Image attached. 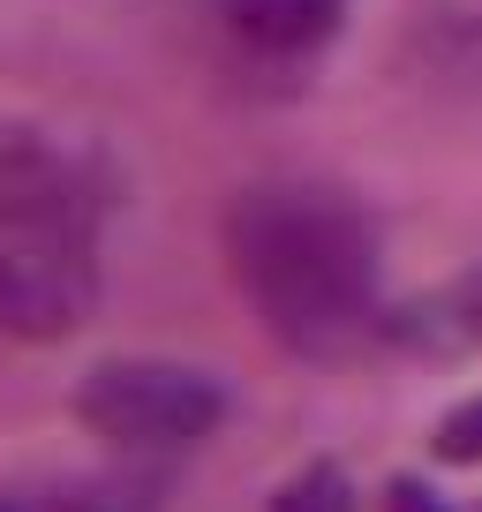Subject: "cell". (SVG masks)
<instances>
[{
    "instance_id": "1",
    "label": "cell",
    "mask_w": 482,
    "mask_h": 512,
    "mask_svg": "<svg viewBox=\"0 0 482 512\" xmlns=\"http://www.w3.org/2000/svg\"><path fill=\"white\" fill-rule=\"evenodd\" d=\"M234 279L294 354H347L377 317V241L324 189H249L226 219Z\"/></svg>"
},
{
    "instance_id": "3",
    "label": "cell",
    "mask_w": 482,
    "mask_h": 512,
    "mask_svg": "<svg viewBox=\"0 0 482 512\" xmlns=\"http://www.w3.org/2000/svg\"><path fill=\"white\" fill-rule=\"evenodd\" d=\"M76 407L106 445L181 452L226 415V392L204 369H181V362H106V369H91Z\"/></svg>"
},
{
    "instance_id": "2",
    "label": "cell",
    "mask_w": 482,
    "mask_h": 512,
    "mask_svg": "<svg viewBox=\"0 0 482 512\" xmlns=\"http://www.w3.org/2000/svg\"><path fill=\"white\" fill-rule=\"evenodd\" d=\"M98 294V196L38 128L0 121V332H76Z\"/></svg>"
}]
</instances>
